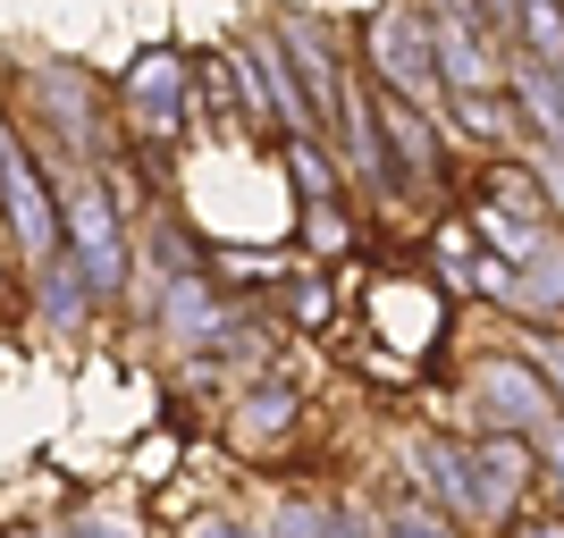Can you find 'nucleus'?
Listing matches in <instances>:
<instances>
[{
	"label": "nucleus",
	"mask_w": 564,
	"mask_h": 538,
	"mask_svg": "<svg viewBox=\"0 0 564 538\" xmlns=\"http://www.w3.org/2000/svg\"><path fill=\"white\" fill-rule=\"evenodd\" d=\"M286 421V396H253V413H245V438H261V429Z\"/></svg>",
	"instance_id": "6e6552de"
},
{
	"label": "nucleus",
	"mask_w": 564,
	"mask_h": 538,
	"mask_svg": "<svg viewBox=\"0 0 564 538\" xmlns=\"http://www.w3.org/2000/svg\"><path fill=\"white\" fill-rule=\"evenodd\" d=\"M76 219V244H85V261H94V278H118V235H110V202L101 194H76L68 202Z\"/></svg>",
	"instance_id": "7ed1b4c3"
},
{
	"label": "nucleus",
	"mask_w": 564,
	"mask_h": 538,
	"mask_svg": "<svg viewBox=\"0 0 564 538\" xmlns=\"http://www.w3.org/2000/svg\"><path fill=\"white\" fill-rule=\"evenodd\" d=\"M0 186H9V228H18V244L25 253H51V244H59V219H51L43 186H34V168H25L18 152L0 161Z\"/></svg>",
	"instance_id": "f03ea898"
},
{
	"label": "nucleus",
	"mask_w": 564,
	"mask_h": 538,
	"mask_svg": "<svg viewBox=\"0 0 564 538\" xmlns=\"http://www.w3.org/2000/svg\"><path fill=\"white\" fill-rule=\"evenodd\" d=\"M471 387L489 396V413H497L506 429H547V387L522 371V362H480V371H471Z\"/></svg>",
	"instance_id": "f257e3e1"
},
{
	"label": "nucleus",
	"mask_w": 564,
	"mask_h": 538,
	"mask_svg": "<svg viewBox=\"0 0 564 538\" xmlns=\"http://www.w3.org/2000/svg\"><path fill=\"white\" fill-rule=\"evenodd\" d=\"M379 127L397 135V152H404V168H413V177H430V168H438V152H430V127L404 110V101H388V110H379Z\"/></svg>",
	"instance_id": "39448f33"
},
{
	"label": "nucleus",
	"mask_w": 564,
	"mask_h": 538,
	"mask_svg": "<svg viewBox=\"0 0 564 538\" xmlns=\"http://www.w3.org/2000/svg\"><path fill=\"white\" fill-rule=\"evenodd\" d=\"M135 101H143V110H161V101H177V59H169V51H152V59L135 68Z\"/></svg>",
	"instance_id": "423d86ee"
},
{
	"label": "nucleus",
	"mask_w": 564,
	"mask_h": 538,
	"mask_svg": "<svg viewBox=\"0 0 564 538\" xmlns=\"http://www.w3.org/2000/svg\"><path fill=\"white\" fill-rule=\"evenodd\" d=\"M388 530H397V538H455V530H447V521L430 514V505H404V514H397V521H388Z\"/></svg>",
	"instance_id": "0eeeda50"
},
{
	"label": "nucleus",
	"mask_w": 564,
	"mask_h": 538,
	"mask_svg": "<svg viewBox=\"0 0 564 538\" xmlns=\"http://www.w3.org/2000/svg\"><path fill=\"white\" fill-rule=\"evenodd\" d=\"M547 438H556V463H564V429H556V421H547Z\"/></svg>",
	"instance_id": "1a4fd4ad"
},
{
	"label": "nucleus",
	"mask_w": 564,
	"mask_h": 538,
	"mask_svg": "<svg viewBox=\"0 0 564 538\" xmlns=\"http://www.w3.org/2000/svg\"><path fill=\"white\" fill-rule=\"evenodd\" d=\"M379 51H388V76H404L413 94L430 85V51H422V25L413 18H379Z\"/></svg>",
	"instance_id": "20e7f679"
}]
</instances>
